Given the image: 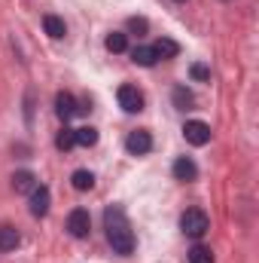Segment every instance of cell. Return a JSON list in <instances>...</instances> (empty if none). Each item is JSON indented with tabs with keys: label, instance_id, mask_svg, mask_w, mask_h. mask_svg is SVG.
<instances>
[{
	"label": "cell",
	"instance_id": "cell-14",
	"mask_svg": "<svg viewBox=\"0 0 259 263\" xmlns=\"http://www.w3.org/2000/svg\"><path fill=\"white\" fill-rule=\"evenodd\" d=\"M174 107L177 110H192V104H195V95L186 89V86H174Z\"/></svg>",
	"mask_w": 259,
	"mask_h": 263
},
{
	"label": "cell",
	"instance_id": "cell-13",
	"mask_svg": "<svg viewBox=\"0 0 259 263\" xmlns=\"http://www.w3.org/2000/svg\"><path fill=\"white\" fill-rule=\"evenodd\" d=\"M70 184H73V190L85 193V190H92V187H95V175H92L89 168H76V172L70 175Z\"/></svg>",
	"mask_w": 259,
	"mask_h": 263
},
{
	"label": "cell",
	"instance_id": "cell-11",
	"mask_svg": "<svg viewBox=\"0 0 259 263\" xmlns=\"http://www.w3.org/2000/svg\"><path fill=\"white\" fill-rule=\"evenodd\" d=\"M18 242H21L18 230H15V227H9V223H3V227H0V254L15 251V248H18Z\"/></svg>",
	"mask_w": 259,
	"mask_h": 263
},
{
	"label": "cell",
	"instance_id": "cell-15",
	"mask_svg": "<svg viewBox=\"0 0 259 263\" xmlns=\"http://www.w3.org/2000/svg\"><path fill=\"white\" fill-rule=\"evenodd\" d=\"M43 28H46V34H49L52 40H61L67 34L64 18H58V15H46V18H43Z\"/></svg>",
	"mask_w": 259,
	"mask_h": 263
},
{
	"label": "cell",
	"instance_id": "cell-7",
	"mask_svg": "<svg viewBox=\"0 0 259 263\" xmlns=\"http://www.w3.org/2000/svg\"><path fill=\"white\" fill-rule=\"evenodd\" d=\"M49 205H52L49 187L37 184V187L31 190V214H34V217H46V214H49Z\"/></svg>",
	"mask_w": 259,
	"mask_h": 263
},
{
	"label": "cell",
	"instance_id": "cell-23",
	"mask_svg": "<svg viewBox=\"0 0 259 263\" xmlns=\"http://www.w3.org/2000/svg\"><path fill=\"white\" fill-rule=\"evenodd\" d=\"M177 3H183V0H177Z\"/></svg>",
	"mask_w": 259,
	"mask_h": 263
},
{
	"label": "cell",
	"instance_id": "cell-1",
	"mask_svg": "<svg viewBox=\"0 0 259 263\" xmlns=\"http://www.w3.org/2000/svg\"><path fill=\"white\" fill-rule=\"evenodd\" d=\"M104 227H107V242H110V248H113L116 254H122V257H131V254H134V233H131L128 220H125V211H122L119 205L107 208Z\"/></svg>",
	"mask_w": 259,
	"mask_h": 263
},
{
	"label": "cell",
	"instance_id": "cell-16",
	"mask_svg": "<svg viewBox=\"0 0 259 263\" xmlns=\"http://www.w3.org/2000/svg\"><path fill=\"white\" fill-rule=\"evenodd\" d=\"M153 49H156L159 59H174V55L180 52V46H177L174 40H168V37H159V40L153 43Z\"/></svg>",
	"mask_w": 259,
	"mask_h": 263
},
{
	"label": "cell",
	"instance_id": "cell-9",
	"mask_svg": "<svg viewBox=\"0 0 259 263\" xmlns=\"http://www.w3.org/2000/svg\"><path fill=\"white\" fill-rule=\"evenodd\" d=\"M174 178L183 181V184H186V181H195V178H198V165H195L189 156H177V159H174Z\"/></svg>",
	"mask_w": 259,
	"mask_h": 263
},
{
	"label": "cell",
	"instance_id": "cell-2",
	"mask_svg": "<svg viewBox=\"0 0 259 263\" xmlns=\"http://www.w3.org/2000/svg\"><path fill=\"white\" fill-rule=\"evenodd\" d=\"M180 230H183L189 239H201V236L210 230V220H207V214H204L201 208H186V211L180 214Z\"/></svg>",
	"mask_w": 259,
	"mask_h": 263
},
{
	"label": "cell",
	"instance_id": "cell-8",
	"mask_svg": "<svg viewBox=\"0 0 259 263\" xmlns=\"http://www.w3.org/2000/svg\"><path fill=\"white\" fill-rule=\"evenodd\" d=\"M79 110H82V107L76 104V98H73L70 92H58V95H55V114H58V120H61V123L73 120Z\"/></svg>",
	"mask_w": 259,
	"mask_h": 263
},
{
	"label": "cell",
	"instance_id": "cell-5",
	"mask_svg": "<svg viewBox=\"0 0 259 263\" xmlns=\"http://www.w3.org/2000/svg\"><path fill=\"white\" fill-rule=\"evenodd\" d=\"M125 150H128L131 156H146V153L153 150V135H149L146 129L128 132V138H125Z\"/></svg>",
	"mask_w": 259,
	"mask_h": 263
},
{
	"label": "cell",
	"instance_id": "cell-18",
	"mask_svg": "<svg viewBox=\"0 0 259 263\" xmlns=\"http://www.w3.org/2000/svg\"><path fill=\"white\" fill-rule=\"evenodd\" d=\"M73 138H76V144H79V147H95V144H98V129H92V126L73 129Z\"/></svg>",
	"mask_w": 259,
	"mask_h": 263
},
{
	"label": "cell",
	"instance_id": "cell-12",
	"mask_svg": "<svg viewBox=\"0 0 259 263\" xmlns=\"http://www.w3.org/2000/svg\"><path fill=\"white\" fill-rule=\"evenodd\" d=\"M131 62L140 65V67H153L159 62V55H156L153 46H134V49H131Z\"/></svg>",
	"mask_w": 259,
	"mask_h": 263
},
{
	"label": "cell",
	"instance_id": "cell-20",
	"mask_svg": "<svg viewBox=\"0 0 259 263\" xmlns=\"http://www.w3.org/2000/svg\"><path fill=\"white\" fill-rule=\"evenodd\" d=\"M189 263H213V251L207 245H192L189 248Z\"/></svg>",
	"mask_w": 259,
	"mask_h": 263
},
{
	"label": "cell",
	"instance_id": "cell-17",
	"mask_svg": "<svg viewBox=\"0 0 259 263\" xmlns=\"http://www.w3.org/2000/svg\"><path fill=\"white\" fill-rule=\"evenodd\" d=\"M110 52H125L128 49V34H122V31H113V34H107V43H104Z\"/></svg>",
	"mask_w": 259,
	"mask_h": 263
},
{
	"label": "cell",
	"instance_id": "cell-4",
	"mask_svg": "<svg viewBox=\"0 0 259 263\" xmlns=\"http://www.w3.org/2000/svg\"><path fill=\"white\" fill-rule=\"evenodd\" d=\"M67 233H70L73 239H85V236L92 233V217H89L85 208H73V211L67 214Z\"/></svg>",
	"mask_w": 259,
	"mask_h": 263
},
{
	"label": "cell",
	"instance_id": "cell-6",
	"mask_svg": "<svg viewBox=\"0 0 259 263\" xmlns=\"http://www.w3.org/2000/svg\"><path fill=\"white\" fill-rule=\"evenodd\" d=\"M183 138H186L192 147H204V144L210 141V126L201 123V120H189V123L183 126Z\"/></svg>",
	"mask_w": 259,
	"mask_h": 263
},
{
	"label": "cell",
	"instance_id": "cell-10",
	"mask_svg": "<svg viewBox=\"0 0 259 263\" xmlns=\"http://www.w3.org/2000/svg\"><path fill=\"white\" fill-rule=\"evenodd\" d=\"M37 184H40V181H37V175H34V172H28V168H21V172H15V175H12V190H15V193H28V196H31V190H34Z\"/></svg>",
	"mask_w": 259,
	"mask_h": 263
},
{
	"label": "cell",
	"instance_id": "cell-21",
	"mask_svg": "<svg viewBox=\"0 0 259 263\" xmlns=\"http://www.w3.org/2000/svg\"><path fill=\"white\" fill-rule=\"evenodd\" d=\"M128 31L140 37V34H146V31H149V22H146V18H137V15H134V18H128Z\"/></svg>",
	"mask_w": 259,
	"mask_h": 263
},
{
	"label": "cell",
	"instance_id": "cell-3",
	"mask_svg": "<svg viewBox=\"0 0 259 263\" xmlns=\"http://www.w3.org/2000/svg\"><path fill=\"white\" fill-rule=\"evenodd\" d=\"M116 98H119V107L125 110V114H140L143 110V92L137 89V86H119V92H116Z\"/></svg>",
	"mask_w": 259,
	"mask_h": 263
},
{
	"label": "cell",
	"instance_id": "cell-22",
	"mask_svg": "<svg viewBox=\"0 0 259 263\" xmlns=\"http://www.w3.org/2000/svg\"><path fill=\"white\" fill-rule=\"evenodd\" d=\"M189 73H192V80H210V67L207 65H192Z\"/></svg>",
	"mask_w": 259,
	"mask_h": 263
},
{
	"label": "cell",
	"instance_id": "cell-19",
	"mask_svg": "<svg viewBox=\"0 0 259 263\" xmlns=\"http://www.w3.org/2000/svg\"><path fill=\"white\" fill-rule=\"evenodd\" d=\"M55 147H58V150H73V147H76V138H73V129H70V126H67L64 123V129L58 132V135H55Z\"/></svg>",
	"mask_w": 259,
	"mask_h": 263
}]
</instances>
